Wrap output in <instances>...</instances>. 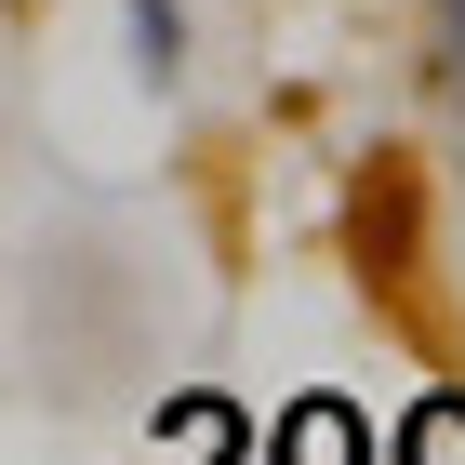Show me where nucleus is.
Listing matches in <instances>:
<instances>
[{
	"label": "nucleus",
	"mask_w": 465,
	"mask_h": 465,
	"mask_svg": "<svg viewBox=\"0 0 465 465\" xmlns=\"http://www.w3.org/2000/svg\"><path fill=\"white\" fill-rule=\"evenodd\" d=\"M27 359H40V399H120L160 359V280H146V252L107 240V226L40 240V266H27Z\"/></svg>",
	"instance_id": "f257e3e1"
},
{
	"label": "nucleus",
	"mask_w": 465,
	"mask_h": 465,
	"mask_svg": "<svg viewBox=\"0 0 465 465\" xmlns=\"http://www.w3.org/2000/svg\"><path fill=\"white\" fill-rule=\"evenodd\" d=\"M346 252H359V280L399 292L412 280V252H426V173H412V146H372L346 186Z\"/></svg>",
	"instance_id": "f03ea898"
},
{
	"label": "nucleus",
	"mask_w": 465,
	"mask_h": 465,
	"mask_svg": "<svg viewBox=\"0 0 465 465\" xmlns=\"http://www.w3.org/2000/svg\"><path fill=\"white\" fill-rule=\"evenodd\" d=\"M120 40H134V80H146V94H186V67H200L186 0H120Z\"/></svg>",
	"instance_id": "7ed1b4c3"
},
{
	"label": "nucleus",
	"mask_w": 465,
	"mask_h": 465,
	"mask_svg": "<svg viewBox=\"0 0 465 465\" xmlns=\"http://www.w3.org/2000/svg\"><path fill=\"white\" fill-rule=\"evenodd\" d=\"M412 27H426V94L465 120V0H412Z\"/></svg>",
	"instance_id": "20e7f679"
},
{
	"label": "nucleus",
	"mask_w": 465,
	"mask_h": 465,
	"mask_svg": "<svg viewBox=\"0 0 465 465\" xmlns=\"http://www.w3.org/2000/svg\"><path fill=\"white\" fill-rule=\"evenodd\" d=\"M14 120H27V67H14V40H0V160H14Z\"/></svg>",
	"instance_id": "39448f33"
}]
</instances>
